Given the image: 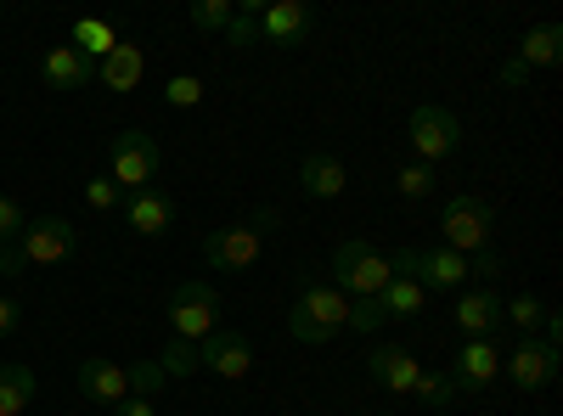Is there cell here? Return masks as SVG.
Masks as SVG:
<instances>
[{
    "mask_svg": "<svg viewBox=\"0 0 563 416\" xmlns=\"http://www.w3.org/2000/svg\"><path fill=\"white\" fill-rule=\"evenodd\" d=\"M344 321H350V299L333 288V282H321V276H305L299 293H294V315H288V333L299 344H333L344 333Z\"/></svg>",
    "mask_w": 563,
    "mask_h": 416,
    "instance_id": "6da1fadb",
    "label": "cell"
},
{
    "mask_svg": "<svg viewBox=\"0 0 563 416\" xmlns=\"http://www.w3.org/2000/svg\"><path fill=\"white\" fill-rule=\"evenodd\" d=\"M389 276H395L389 259L372 248L366 237H350V243L333 248V288H339L344 299H378Z\"/></svg>",
    "mask_w": 563,
    "mask_h": 416,
    "instance_id": "7a4b0ae2",
    "label": "cell"
},
{
    "mask_svg": "<svg viewBox=\"0 0 563 416\" xmlns=\"http://www.w3.org/2000/svg\"><path fill=\"white\" fill-rule=\"evenodd\" d=\"M158 142L147 130H119L113 142H108V180L119 192H141V187H153L158 180Z\"/></svg>",
    "mask_w": 563,
    "mask_h": 416,
    "instance_id": "3957f363",
    "label": "cell"
},
{
    "mask_svg": "<svg viewBox=\"0 0 563 416\" xmlns=\"http://www.w3.org/2000/svg\"><path fill=\"white\" fill-rule=\"evenodd\" d=\"M490 231H496V209L485 203V198H474V192H462V198H451L445 203V214H440V237H445V248L451 254H485L490 248Z\"/></svg>",
    "mask_w": 563,
    "mask_h": 416,
    "instance_id": "277c9868",
    "label": "cell"
},
{
    "mask_svg": "<svg viewBox=\"0 0 563 416\" xmlns=\"http://www.w3.org/2000/svg\"><path fill=\"white\" fill-rule=\"evenodd\" d=\"M406 142H411L417 164L440 169V164L462 147V119H456L451 108H440V102H422V108L411 113V124H406Z\"/></svg>",
    "mask_w": 563,
    "mask_h": 416,
    "instance_id": "5b68a950",
    "label": "cell"
},
{
    "mask_svg": "<svg viewBox=\"0 0 563 416\" xmlns=\"http://www.w3.org/2000/svg\"><path fill=\"white\" fill-rule=\"evenodd\" d=\"M169 327H175V338H186V344H203L214 327H220V299H214V288L209 282H180L175 293H169Z\"/></svg>",
    "mask_w": 563,
    "mask_h": 416,
    "instance_id": "8992f818",
    "label": "cell"
},
{
    "mask_svg": "<svg viewBox=\"0 0 563 416\" xmlns=\"http://www.w3.org/2000/svg\"><path fill=\"white\" fill-rule=\"evenodd\" d=\"M276 214H260V220H243V225H220L203 237V259L209 270H249L260 259V237L271 231Z\"/></svg>",
    "mask_w": 563,
    "mask_h": 416,
    "instance_id": "52a82bcc",
    "label": "cell"
},
{
    "mask_svg": "<svg viewBox=\"0 0 563 416\" xmlns=\"http://www.w3.org/2000/svg\"><path fill=\"white\" fill-rule=\"evenodd\" d=\"M74 248H79V225L63 220V214H34L23 225V237H18L23 265H63Z\"/></svg>",
    "mask_w": 563,
    "mask_h": 416,
    "instance_id": "ba28073f",
    "label": "cell"
},
{
    "mask_svg": "<svg viewBox=\"0 0 563 416\" xmlns=\"http://www.w3.org/2000/svg\"><path fill=\"white\" fill-rule=\"evenodd\" d=\"M198 372H214L225 383H238L254 372V344L243 333H231V327H214L203 344H198Z\"/></svg>",
    "mask_w": 563,
    "mask_h": 416,
    "instance_id": "9c48e42d",
    "label": "cell"
},
{
    "mask_svg": "<svg viewBox=\"0 0 563 416\" xmlns=\"http://www.w3.org/2000/svg\"><path fill=\"white\" fill-rule=\"evenodd\" d=\"M501 372L512 378L519 394H536V389H547L558 378V349L547 338H519V349L501 355Z\"/></svg>",
    "mask_w": 563,
    "mask_h": 416,
    "instance_id": "30bf717a",
    "label": "cell"
},
{
    "mask_svg": "<svg viewBox=\"0 0 563 416\" xmlns=\"http://www.w3.org/2000/svg\"><path fill=\"white\" fill-rule=\"evenodd\" d=\"M496 378H501V349L490 338H467L451 360V383L467 389V394H485Z\"/></svg>",
    "mask_w": 563,
    "mask_h": 416,
    "instance_id": "8fae6325",
    "label": "cell"
},
{
    "mask_svg": "<svg viewBox=\"0 0 563 416\" xmlns=\"http://www.w3.org/2000/svg\"><path fill=\"white\" fill-rule=\"evenodd\" d=\"M467 259L462 254H451V248H417L411 254V282L422 288V293H451V288H462L467 282Z\"/></svg>",
    "mask_w": 563,
    "mask_h": 416,
    "instance_id": "7c38bea8",
    "label": "cell"
},
{
    "mask_svg": "<svg viewBox=\"0 0 563 416\" xmlns=\"http://www.w3.org/2000/svg\"><path fill=\"white\" fill-rule=\"evenodd\" d=\"M366 372H372V383H378L384 394H411L417 389V378H422V366H417V355L411 349H395V344H378V349H366Z\"/></svg>",
    "mask_w": 563,
    "mask_h": 416,
    "instance_id": "4fadbf2b",
    "label": "cell"
},
{
    "mask_svg": "<svg viewBox=\"0 0 563 416\" xmlns=\"http://www.w3.org/2000/svg\"><path fill=\"white\" fill-rule=\"evenodd\" d=\"M79 389L97 405H119V400H130V366L90 355V360H79Z\"/></svg>",
    "mask_w": 563,
    "mask_h": 416,
    "instance_id": "5bb4252c",
    "label": "cell"
},
{
    "mask_svg": "<svg viewBox=\"0 0 563 416\" xmlns=\"http://www.w3.org/2000/svg\"><path fill=\"white\" fill-rule=\"evenodd\" d=\"M310 23H316V12L305 7V0H276V7L260 12V34L271 45H299L310 34Z\"/></svg>",
    "mask_w": 563,
    "mask_h": 416,
    "instance_id": "9a60e30c",
    "label": "cell"
},
{
    "mask_svg": "<svg viewBox=\"0 0 563 416\" xmlns=\"http://www.w3.org/2000/svg\"><path fill=\"white\" fill-rule=\"evenodd\" d=\"M299 187H305V198H339L344 187H350V169H344V158L339 153H305V164H299Z\"/></svg>",
    "mask_w": 563,
    "mask_h": 416,
    "instance_id": "2e32d148",
    "label": "cell"
},
{
    "mask_svg": "<svg viewBox=\"0 0 563 416\" xmlns=\"http://www.w3.org/2000/svg\"><path fill=\"white\" fill-rule=\"evenodd\" d=\"M451 321H456L467 338H490V333L501 327V299H496L490 288H467V293L456 299Z\"/></svg>",
    "mask_w": 563,
    "mask_h": 416,
    "instance_id": "e0dca14e",
    "label": "cell"
},
{
    "mask_svg": "<svg viewBox=\"0 0 563 416\" xmlns=\"http://www.w3.org/2000/svg\"><path fill=\"white\" fill-rule=\"evenodd\" d=\"M124 220H130L135 237H164L169 220H175V203L164 192H153V187H141V192L124 198Z\"/></svg>",
    "mask_w": 563,
    "mask_h": 416,
    "instance_id": "ac0fdd59",
    "label": "cell"
},
{
    "mask_svg": "<svg viewBox=\"0 0 563 416\" xmlns=\"http://www.w3.org/2000/svg\"><path fill=\"white\" fill-rule=\"evenodd\" d=\"M141 74H147V52H141V45H130V40H119L113 52L97 63V79H102L108 90H135Z\"/></svg>",
    "mask_w": 563,
    "mask_h": 416,
    "instance_id": "d6986e66",
    "label": "cell"
},
{
    "mask_svg": "<svg viewBox=\"0 0 563 416\" xmlns=\"http://www.w3.org/2000/svg\"><path fill=\"white\" fill-rule=\"evenodd\" d=\"M40 74H45V85H52V90H85L90 79H97V68H90L74 45H52L45 63H40Z\"/></svg>",
    "mask_w": 563,
    "mask_h": 416,
    "instance_id": "ffe728a7",
    "label": "cell"
},
{
    "mask_svg": "<svg viewBox=\"0 0 563 416\" xmlns=\"http://www.w3.org/2000/svg\"><path fill=\"white\" fill-rule=\"evenodd\" d=\"M372 304H378V315H384V321H417L422 310H429V293H422V288L411 282V276H389L384 293L372 299Z\"/></svg>",
    "mask_w": 563,
    "mask_h": 416,
    "instance_id": "44dd1931",
    "label": "cell"
},
{
    "mask_svg": "<svg viewBox=\"0 0 563 416\" xmlns=\"http://www.w3.org/2000/svg\"><path fill=\"white\" fill-rule=\"evenodd\" d=\"M34 366H23V360H7L0 366V416H23L29 405H34Z\"/></svg>",
    "mask_w": 563,
    "mask_h": 416,
    "instance_id": "7402d4cb",
    "label": "cell"
},
{
    "mask_svg": "<svg viewBox=\"0 0 563 416\" xmlns=\"http://www.w3.org/2000/svg\"><path fill=\"white\" fill-rule=\"evenodd\" d=\"M558 52H563V29L558 23H536L525 40H519V74H530V68H552L558 63Z\"/></svg>",
    "mask_w": 563,
    "mask_h": 416,
    "instance_id": "603a6c76",
    "label": "cell"
},
{
    "mask_svg": "<svg viewBox=\"0 0 563 416\" xmlns=\"http://www.w3.org/2000/svg\"><path fill=\"white\" fill-rule=\"evenodd\" d=\"M113 45H119V29H113V23H102V18H79V23H74V52H79L90 68H97Z\"/></svg>",
    "mask_w": 563,
    "mask_h": 416,
    "instance_id": "cb8c5ba5",
    "label": "cell"
},
{
    "mask_svg": "<svg viewBox=\"0 0 563 416\" xmlns=\"http://www.w3.org/2000/svg\"><path fill=\"white\" fill-rule=\"evenodd\" d=\"M434 187H440V169H429V164H400L395 169V192L400 198H434Z\"/></svg>",
    "mask_w": 563,
    "mask_h": 416,
    "instance_id": "d4e9b609",
    "label": "cell"
},
{
    "mask_svg": "<svg viewBox=\"0 0 563 416\" xmlns=\"http://www.w3.org/2000/svg\"><path fill=\"white\" fill-rule=\"evenodd\" d=\"M158 372H164V378H192V372H198V344L169 338L164 355H158Z\"/></svg>",
    "mask_w": 563,
    "mask_h": 416,
    "instance_id": "484cf974",
    "label": "cell"
},
{
    "mask_svg": "<svg viewBox=\"0 0 563 416\" xmlns=\"http://www.w3.org/2000/svg\"><path fill=\"white\" fill-rule=\"evenodd\" d=\"M541 315H547V304L541 299H512V304H501V321H512V327H519L525 338H536V327H541Z\"/></svg>",
    "mask_w": 563,
    "mask_h": 416,
    "instance_id": "4316f807",
    "label": "cell"
},
{
    "mask_svg": "<svg viewBox=\"0 0 563 416\" xmlns=\"http://www.w3.org/2000/svg\"><path fill=\"white\" fill-rule=\"evenodd\" d=\"M164 102H169V108H198V102H203V79H198V74H175V79L164 85Z\"/></svg>",
    "mask_w": 563,
    "mask_h": 416,
    "instance_id": "83f0119b",
    "label": "cell"
},
{
    "mask_svg": "<svg viewBox=\"0 0 563 416\" xmlns=\"http://www.w3.org/2000/svg\"><path fill=\"white\" fill-rule=\"evenodd\" d=\"M192 23H198L203 34H225V23H231V0H192Z\"/></svg>",
    "mask_w": 563,
    "mask_h": 416,
    "instance_id": "f1b7e54d",
    "label": "cell"
},
{
    "mask_svg": "<svg viewBox=\"0 0 563 416\" xmlns=\"http://www.w3.org/2000/svg\"><path fill=\"white\" fill-rule=\"evenodd\" d=\"M451 394H456V383H451V378H434V372H422V378H417V389H411V400L434 405V411H445V405H451Z\"/></svg>",
    "mask_w": 563,
    "mask_h": 416,
    "instance_id": "f546056e",
    "label": "cell"
},
{
    "mask_svg": "<svg viewBox=\"0 0 563 416\" xmlns=\"http://www.w3.org/2000/svg\"><path fill=\"white\" fill-rule=\"evenodd\" d=\"M225 40H231V45H254V40H260V7H254V0H249L243 12H231Z\"/></svg>",
    "mask_w": 563,
    "mask_h": 416,
    "instance_id": "4dcf8cb0",
    "label": "cell"
},
{
    "mask_svg": "<svg viewBox=\"0 0 563 416\" xmlns=\"http://www.w3.org/2000/svg\"><path fill=\"white\" fill-rule=\"evenodd\" d=\"M85 203L108 214V209H119V203H124V192L113 187V180H108V175H97V180H85Z\"/></svg>",
    "mask_w": 563,
    "mask_h": 416,
    "instance_id": "1f68e13d",
    "label": "cell"
},
{
    "mask_svg": "<svg viewBox=\"0 0 563 416\" xmlns=\"http://www.w3.org/2000/svg\"><path fill=\"white\" fill-rule=\"evenodd\" d=\"M23 225H29V214H23L12 198H0V248H12V243L23 237Z\"/></svg>",
    "mask_w": 563,
    "mask_h": 416,
    "instance_id": "d6a6232c",
    "label": "cell"
},
{
    "mask_svg": "<svg viewBox=\"0 0 563 416\" xmlns=\"http://www.w3.org/2000/svg\"><path fill=\"white\" fill-rule=\"evenodd\" d=\"M350 333H378L384 327V315H378V304L372 299H350V321H344Z\"/></svg>",
    "mask_w": 563,
    "mask_h": 416,
    "instance_id": "836d02e7",
    "label": "cell"
},
{
    "mask_svg": "<svg viewBox=\"0 0 563 416\" xmlns=\"http://www.w3.org/2000/svg\"><path fill=\"white\" fill-rule=\"evenodd\" d=\"M164 389V372H158V360H147V366H130V394H158Z\"/></svg>",
    "mask_w": 563,
    "mask_h": 416,
    "instance_id": "e575fe53",
    "label": "cell"
},
{
    "mask_svg": "<svg viewBox=\"0 0 563 416\" xmlns=\"http://www.w3.org/2000/svg\"><path fill=\"white\" fill-rule=\"evenodd\" d=\"M113 416H158V400L130 394V400H119V405H113Z\"/></svg>",
    "mask_w": 563,
    "mask_h": 416,
    "instance_id": "d590c367",
    "label": "cell"
},
{
    "mask_svg": "<svg viewBox=\"0 0 563 416\" xmlns=\"http://www.w3.org/2000/svg\"><path fill=\"white\" fill-rule=\"evenodd\" d=\"M18 315H23L18 299H0V338H12V333H18Z\"/></svg>",
    "mask_w": 563,
    "mask_h": 416,
    "instance_id": "8d00e7d4",
    "label": "cell"
},
{
    "mask_svg": "<svg viewBox=\"0 0 563 416\" xmlns=\"http://www.w3.org/2000/svg\"><path fill=\"white\" fill-rule=\"evenodd\" d=\"M29 265H23V254H18V243L12 248H0V276H23Z\"/></svg>",
    "mask_w": 563,
    "mask_h": 416,
    "instance_id": "74e56055",
    "label": "cell"
},
{
    "mask_svg": "<svg viewBox=\"0 0 563 416\" xmlns=\"http://www.w3.org/2000/svg\"><path fill=\"white\" fill-rule=\"evenodd\" d=\"M372 416H400V411H372Z\"/></svg>",
    "mask_w": 563,
    "mask_h": 416,
    "instance_id": "f35d334b",
    "label": "cell"
},
{
    "mask_svg": "<svg viewBox=\"0 0 563 416\" xmlns=\"http://www.w3.org/2000/svg\"><path fill=\"white\" fill-rule=\"evenodd\" d=\"M0 18H7V7H0Z\"/></svg>",
    "mask_w": 563,
    "mask_h": 416,
    "instance_id": "ab89813d",
    "label": "cell"
}]
</instances>
